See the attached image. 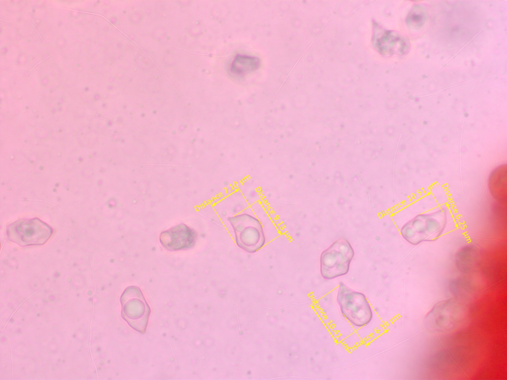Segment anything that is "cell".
I'll return each instance as SVG.
<instances>
[{
	"instance_id": "6da1fadb",
	"label": "cell",
	"mask_w": 507,
	"mask_h": 380,
	"mask_svg": "<svg viewBox=\"0 0 507 380\" xmlns=\"http://www.w3.org/2000/svg\"><path fill=\"white\" fill-rule=\"evenodd\" d=\"M448 223L446 211L420 214L405 224L401 230L403 238L409 243L417 245L436 240L444 233Z\"/></svg>"
},
{
	"instance_id": "7a4b0ae2",
	"label": "cell",
	"mask_w": 507,
	"mask_h": 380,
	"mask_svg": "<svg viewBox=\"0 0 507 380\" xmlns=\"http://www.w3.org/2000/svg\"><path fill=\"white\" fill-rule=\"evenodd\" d=\"M466 308L461 300L452 298L436 303L424 319L426 328L433 332L448 333L455 331L462 324Z\"/></svg>"
},
{
	"instance_id": "3957f363",
	"label": "cell",
	"mask_w": 507,
	"mask_h": 380,
	"mask_svg": "<svg viewBox=\"0 0 507 380\" xmlns=\"http://www.w3.org/2000/svg\"><path fill=\"white\" fill-rule=\"evenodd\" d=\"M337 301L342 314L353 326L361 328L371 321L373 312L366 296L342 282L339 284Z\"/></svg>"
},
{
	"instance_id": "277c9868",
	"label": "cell",
	"mask_w": 507,
	"mask_h": 380,
	"mask_svg": "<svg viewBox=\"0 0 507 380\" xmlns=\"http://www.w3.org/2000/svg\"><path fill=\"white\" fill-rule=\"evenodd\" d=\"M354 255V250L348 239L343 237L337 239L320 255L321 276L332 280L346 275Z\"/></svg>"
},
{
	"instance_id": "5b68a950",
	"label": "cell",
	"mask_w": 507,
	"mask_h": 380,
	"mask_svg": "<svg viewBox=\"0 0 507 380\" xmlns=\"http://www.w3.org/2000/svg\"><path fill=\"white\" fill-rule=\"evenodd\" d=\"M52 233V228L37 217L15 220L6 230L8 240L22 247L43 245Z\"/></svg>"
},
{
	"instance_id": "8992f818",
	"label": "cell",
	"mask_w": 507,
	"mask_h": 380,
	"mask_svg": "<svg viewBox=\"0 0 507 380\" xmlns=\"http://www.w3.org/2000/svg\"><path fill=\"white\" fill-rule=\"evenodd\" d=\"M120 302L122 317L133 329L144 333L150 309L141 289L135 285L128 286L121 295Z\"/></svg>"
},
{
	"instance_id": "52a82bcc",
	"label": "cell",
	"mask_w": 507,
	"mask_h": 380,
	"mask_svg": "<svg viewBox=\"0 0 507 380\" xmlns=\"http://www.w3.org/2000/svg\"><path fill=\"white\" fill-rule=\"evenodd\" d=\"M229 222L233 229L236 242L243 250L251 253L260 249L265 238L260 222L247 214L230 217Z\"/></svg>"
},
{
	"instance_id": "ba28073f",
	"label": "cell",
	"mask_w": 507,
	"mask_h": 380,
	"mask_svg": "<svg viewBox=\"0 0 507 380\" xmlns=\"http://www.w3.org/2000/svg\"><path fill=\"white\" fill-rule=\"evenodd\" d=\"M197 234L185 224H179L162 231L159 238L162 246L169 251H180L192 248L196 244Z\"/></svg>"
},
{
	"instance_id": "9c48e42d",
	"label": "cell",
	"mask_w": 507,
	"mask_h": 380,
	"mask_svg": "<svg viewBox=\"0 0 507 380\" xmlns=\"http://www.w3.org/2000/svg\"><path fill=\"white\" fill-rule=\"evenodd\" d=\"M480 259L481 254L478 248L473 244L466 245L457 252L455 265L460 272L469 274L477 268Z\"/></svg>"
},
{
	"instance_id": "30bf717a",
	"label": "cell",
	"mask_w": 507,
	"mask_h": 380,
	"mask_svg": "<svg viewBox=\"0 0 507 380\" xmlns=\"http://www.w3.org/2000/svg\"><path fill=\"white\" fill-rule=\"evenodd\" d=\"M489 188L493 197L498 202H507V169L506 165H502L494 170L489 180Z\"/></svg>"
},
{
	"instance_id": "8fae6325",
	"label": "cell",
	"mask_w": 507,
	"mask_h": 380,
	"mask_svg": "<svg viewBox=\"0 0 507 380\" xmlns=\"http://www.w3.org/2000/svg\"><path fill=\"white\" fill-rule=\"evenodd\" d=\"M449 287L451 292L456 298L460 300L473 297L477 290L475 283L466 277L451 280Z\"/></svg>"
},
{
	"instance_id": "7c38bea8",
	"label": "cell",
	"mask_w": 507,
	"mask_h": 380,
	"mask_svg": "<svg viewBox=\"0 0 507 380\" xmlns=\"http://www.w3.org/2000/svg\"><path fill=\"white\" fill-rule=\"evenodd\" d=\"M256 59L249 56H238L233 62L232 72L241 74L253 70L257 66Z\"/></svg>"
},
{
	"instance_id": "4fadbf2b",
	"label": "cell",
	"mask_w": 507,
	"mask_h": 380,
	"mask_svg": "<svg viewBox=\"0 0 507 380\" xmlns=\"http://www.w3.org/2000/svg\"><path fill=\"white\" fill-rule=\"evenodd\" d=\"M426 17L425 8L420 5L415 6L407 17V24L414 28H420L424 24Z\"/></svg>"
},
{
	"instance_id": "5bb4252c",
	"label": "cell",
	"mask_w": 507,
	"mask_h": 380,
	"mask_svg": "<svg viewBox=\"0 0 507 380\" xmlns=\"http://www.w3.org/2000/svg\"><path fill=\"white\" fill-rule=\"evenodd\" d=\"M152 33L153 38L157 41L162 40L166 36V30L161 26H156Z\"/></svg>"
},
{
	"instance_id": "9a60e30c",
	"label": "cell",
	"mask_w": 507,
	"mask_h": 380,
	"mask_svg": "<svg viewBox=\"0 0 507 380\" xmlns=\"http://www.w3.org/2000/svg\"><path fill=\"white\" fill-rule=\"evenodd\" d=\"M141 19V15L140 13L135 12L130 15V20L134 23H138Z\"/></svg>"
}]
</instances>
